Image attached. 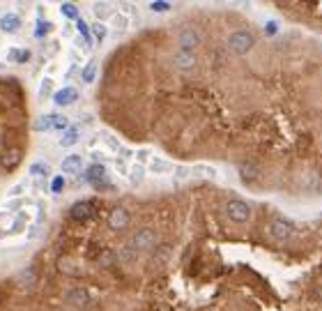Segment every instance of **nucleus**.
Returning <instances> with one entry per match:
<instances>
[{
    "instance_id": "4468645a",
    "label": "nucleus",
    "mask_w": 322,
    "mask_h": 311,
    "mask_svg": "<svg viewBox=\"0 0 322 311\" xmlns=\"http://www.w3.org/2000/svg\"><path fill=\"white\" fill-rule=\"evenodd\" d=\"M85 171V180L90 182V185H97V182H101V180H106V166L104 164H97V162H92L87 168H83Z\"/></svg>"
},
{
    "instance_id": "6ab92c4d",
    "label": "nucleus",
    "mask_w": 322,
    "mask_h": 311,
    "mask_svg": "<svg viewBox=\"0 0 322 311\" xmlns=\"http://www.w3.org/2000/svg\"><path fill=\"white\" fill-rule=\"evenodd\" d=\"M92 12H95V16L99 21L113 16V7H110V3H97V5H92Z\"/></svg>"
},
{
    "instance_id": "72a5a7b5",
    "label": "nucleus",
    "mask_w": 322,
    "mask_h": 311,
    "mask_svg": "<svg viewBox=\"0 0 322 311\" xmlns=\"http://www.w3.org/2000/svg\"><path fill=\"white\" fill-rule=\"evenodd\" d=\"M150 10H152V12H168V10H170V3L156 0V3H150Z\"/></svg>"
},
{
    "instance_id": "393cba45",
    "label": "nucleus",
    "mask_w": 322,
    "mask_h": 311,
    "mask_svg": "<svg viewBox=\"0 0 322 311\" xmlns=\"http://www.w3.org/2000/svg\"><path fill=\"white\" fill-rule=\"evenodd\" d=\"M30 175H32V177H37V180H41V177L49 175V166H46L44 162L32 164V166H30Z\"/></svg>"
},
{
    "instance_id": "c85d7f7f",
    "label": "nucleus",
    "mask_w": 322,
    "mask_h": 311,
    "mask_svg": "<svg viewBox=\"0 0 322 311\" xmlns=\"http://www.w3.org/2000/svg\"><path fill=\"white\" fill-rule=\"evenodd\" d=\"M51 127H55L58 131H67L69 129V120L62 116H51Z\"/></svg>"
},
{
    "instance_id": "6e6552de",
    "label": "nucleus",
    "mask_w": 322,
    "mask_h": 311,
    "mask_svg": "<svg viewBox=\"0 0 322 311\" xmlns=\"http://www.w3.org/2000/svg\"><path fill=\"white\" fill-rule=\"evenodd\" d=\"M21 157H23V152H21L18 145H7V148L0 152V166H3V168H14L18 162H21Z\"/></svg>"
},
{
    "instance_id": "ddd939ff",
    "label": "nucleus",
    "mask_w": 322,
    "mask_h": 311,
    "mask_svg": "<svg viewBox=\"0 0 322 311\" xmlns=\"http://www.w3.org/2000/svg\"><path fill=\"white\" fill-rule=\"evenodd\" d=\"M21 28V16L16 12H7V14L0 16V30L3 33H16Z\"/></svg>"
},
{
    "instance_id": "f257e3e1",
    "label": "nucleus",
    "mask_w": 322,
    "mask_h": 311,
    "mask_svg": "<svg viewBox=\"0 0 322 311\" xmlns=\"http://www.w3.org/2000/svg\"><path fill=\"white\" fill-rule=\"evenodd\" d=\"M256 47V35L251 33V30H235V33H230L228 37V49L235 53V56H244V53H248L251 49Z\"/></svg>"
},
{
    "instance_id": "f704fd0d",
    "label": "nucleus",
    "mask_w": 322,
    "mask_h": 311,
    "mask_svg": "<svg viewBox=\"0 0 322 311\" xmlns=\"http://www.w3.org/2000/svg\"><path fill=\"white\" fill-rule=\"evenodd\" d=\"M136 159H138V164H143V162H150V159H152L150 150H138V152H136Z\"/></svg>"
},
{
    "instance_id": "58836bf2",
    "label": "nucleus",
    "mask_w": 322,
    "mask_h": 311,
    "mask_svg": "<svg viewBox=\"0 0 322 311\" xmlns=\"http://www.w3.org/2000/svg\"><path fill=\"white\" fill-rule=\"evenodd\" d=\"M60 270H62V272H74V265L72 263H69V260L67 258H62V260H60Z\"/></svg>"
},
{
    "instance_id": "0eeeda50",
    "label": "nucleus",
    "mask_w": 322,
    "mask_h": 311,
    "mask_svg": "<svg viewBox=\"0 0 322 311\" xmlns=\"http://www.w3.org/2000/svg\"><path fill=\"white\" fill-rule=\"evenodd\" d=\"M64 297H67V302L72 306H76V309H83V306L90 304V293H87V288H69V291L64 293Z\"/></svg>"
},
{
    "instance_id": "c9c22d12",
    "label": "nucleus",
    "mask_w": 322,
    "mask_h": 311,
    "mask_svg": "<svg viewBox=\"0 0 322 311\" xmlns=\"http://www.w3.org/2000/svg\"><path fill=\"white\" fill-rule=\"evenodd\" d=\"M106 145H108V148H113V150H118V152H120V148H122V145H120V141L115 139V136H106Z\"/></svg>"
},
{
    "instance_id": "2f4dec72",
    "label": "nucleus",
    "mask_w": 322,
    "mask_h": 311,
    "mask_svg": "<svg viewBox=\"0 0 322 311\" xmlns=\"http://www.w3.org/2000/svg\"><path fill=\"white\" fill-rule=\"evenodd\" d=\"M62 189H64V177L55 175L53 180H51V191H53V194H62Z\"/></svg>"
},
{
    "instance_id": "f03ea898",
    "label": "nucleus",
    "mask_w": 322,
    "mask_h": 311,
    "mask_svg": "<svg viewBox=\"0 0 322 311\" xmlns=\"http://www.w3.org/2000/svg\"><path fill=\"white\" fill-rule=\"evenodd\" d=\"M225 214H228V219L233 224H246L251 219V205L242 198H233L225 205Z\"/></svg>"
},
{
    "instance_id": "473e14b6",
    "label": "nucleus",
    "mask_w": 322,
    "mask_h": 311,
    "mask_svg": "<svg viewBox=\"0 0 322 311\" xmlns=\"http://www.w3.org/2000/svg\"><path fill=\"white\" fill-rule=\"evenodd\" d=\"M51 90H53V81L51 79H44L39 85V97H46V95H51Z\"/></svg>"
},
{
    "instance_id": "7c9ffc66",
    "label": "nucleus",
    "mask_w": 322,
    "mask_h": 311,
    "mask_svg": "<svg viewBox=\"0 0 322 311\" xmlns=\"http://www.w3.org/2000/svg\"><path fill=\"white\" fill-rule=\"evenodd\" d=\"M35 129L37 131H49L51 129V116H39L35 120Z\"/></svg>"
},
{
    "instance_id": "20e7f679",
    "label": "nucleus",
    "mask_w": 322,
    "mask_h": 311,
    "mask_svg": "<svg viewBox=\"0 0 322 311\" xmlns=\"http://www.w3.org/2000/svg\"><path fill=\"white\" fill-rule=\"evenodd\" d=\"M154 242H156V233L152 228H138L131 237L133 249H150V247H154Z\"/></svg>"
},
{
    "instance_id": "412c9836",
    "label": "nucleus",
    "mask_w": 322,
    "mask_h": 311,
    "mask_svg": "<svg viewBox=\"0 0 322 311\" xmlns=\"http://www.w3.org/2000/svg\"><path fill=\"white\" fill-rule=\"evenodd\" d=\"M28 58H30V51H28V49H9L7 51L9 62H28Z\"/></svg>"
},
{
    "instance_id": "bb28decb",
    "label": "nucleus",
    "mask_w": 322,
    "mask_h": 311,
    "mask_svg": "<svg viewBox=\"0 0 322 311\" xmlns=\"http://www.w3.org/2000/svg\"><path fill=\"white\" fill-rule=\"evenodd\" d=\"M60 12H62L69 21H78V19H81V16H78V7L72 5V3H64V5L60 7Z\"/></svg>"
},
{
    "instance_id": "c756f323",
    "label": "nucleus",
    "mask_w": 322,
    "mask_h": 311,
    "mask_svg": "<svg viewBox=\"0 0 322 311\" xmlns=\"http://www.w3.org/2000/svg\"><path fill=\"white\" fill-rule=\"evenodd\" d=\"M115 260H118V256H115L113 251H104V254L99 256V265H101V268H110V265H115Z\"/></svg>"
},
{
    "instance_id": "aec40b11",
    "label": "nucleus",
    "mask_w": 322,
    "mask_h": 311,
    "mask_svg": "<svg viewBox=\"0 0 322 311\" xmlns=\"http://www.w3.org/2000/svg\"><path fill=\"white\" fill-rule=\"evenodd\" d=\"M110 26H113L115 35H122L124 30L129 28V19L124 14H113V16H110Z\"/></svg>"
},
{
    "instance_id": "2eb2a0df",
    "label": "nucleus",
    "mask_w": 322,
    "mask_h": 311,
    "mask_svg": "<svg viewBox=\"0 0 322 311\" xmlns=\"http://www.w3.org/2000/svg\"><path fill=\"white\" fill-rule=\"evenodd\" d=\"M173 62L177 70H191V67L196 65V56H193L191 51H182V49H179V51L175 53Z\"/></svg>"
},
{
    "instance_id": "1a4fd4ad",
    "label": "nucleus",
    "mask_w": 322,
    "mask_h": 311,
    "mask_svg": "<svg viewBox=\"0 0 322 311\" xmlns=\"http://www.w3.org/2000/svg\"><path fill=\"white\" fill-rule=\"evenodd\" d=\"M92 203L90 201H78V203H74L72 208H69V217L74 219V221H85V219L92 217Z\"/></svg>"
},
{
    "instance_id": "a878e982",
    "label": "nucleus",
    "mask_w": 322,
    "mask_h": 311,
    "mask_svg": "<svg viewBox=\"0 0 322 311\" xmlns=\"http://www.w3.org/2000/svg\"><path fill=\"white\" fill-rule=\"evenodd\" d=\"M51 28H53V26L49 24V21H44V19H39L35 24V37L37 39H41V37H46V35L51 33Z\"/></svg>"
},
{
    "instance_id": "cd10ccee",
    "label": "nucleus",
    "mask_w": 322,
    "mask_h": 311,
    "mask_svg": "<svg viewBox=\"0 0 322 311\" xmlns=\"http://www.w3.org/2000/svg\"><path fill=\"white\" fill-rule=\"evenodd\" d=\"M189 175H191V168H187V166H175V168H173V180H175V185L184 182Z\"/></svg>"
},
{
    "instance_id": "ea45409f",
    "label": "nucleus",
    "mask_w": 322,
    "mask_h": 311,
    "mask_svg": "<svg viewBox=\"0 0 322 311\" xmlns=\"http://www.w3.org/2000/svg\"><path fill=\"white\" fill-rule=\"evenodd\" d=\"M267 35H274L276 33V30H279V26H276V24H271V21H269V24H267Z\"/></svg>"
},
{
    "instance_id": "4be33fe9",
    "label": "nucleus",
    "mask_w": 322,
    "mask_h": 311,
    "mask_svg": "<svg viewBox=\"0 0 322 311\" xmlns=\"http://www.w3.org/2000/svg\"><path fill=\"white\" fill-rule=\"evenodd\" d=\"M95 79H97V62H95V60H90L85 67H83V72H81V81H83V83H92Z\"/></svg>"
},
{
    "instance_id": "9d476101",
    "label": "nucleus",
    "mask_w": 322,
    "mask_h": 311,
    "mask_svg": "<svg viewBox=\"0 0 322 311\" xmlns=\"http://www.w3.org/2000/svg\"><path fill=\"white\" fill-rule=\"evenodd\" d=\"M78 99V90L72 88V85H67V88H60L53 93V102L55 106H69V104H74Z\"/></svg>"
},
{
    "instance_id": "b1692460",
    "label": "nucleus",
    "mask_w": 322,
    "mask_h": 311,
    "mask_svg": "<svg viewBox=\"0 0 322 311\" xmlns=\"http://www.w3.org/2000/svg\"><path fill=\"white\" fill-rule=\"evenodd\" d=\"M193 175H198V177H210V180H214L216 177V171L212 166H207V164H198V166H193Z\"/></svg>"
},
{
    "instance_id": "4c0bfd02",
    "label": "nucleus",
    "mask_w": 322,
    "mask_h": 311,
    "mask_svg": "<svg viewBox=\"0 0 322 311\" xmlns=\"http://www.w3.org/2000/svg\"><path fill=\"white\" fill-rule=\"evenodd\" d=\"M23 189H26V182H18V185H14L12 189H9V196H16V194H23Z\"/></svg>"
},
{
    "instance_id": "f3484780",
    "label": "nucleus",
    "mask_w": 322,
    "mask_h": 311,
    "mask_svg": "<svg viewBox=\"0 0 322 311\" xmlns=\"http://www.w3.org/2000/svg\"><path fill=\"white\" fill-rule=\"evenodd\" d=\"M143 177H145V166L143 164H131L129 166V173H127V180H129V185L131 187H138L143 182Z\"/></svg>"
},
{
    "instance_id": "423d86ee",
    "label": "nucleus",
    "mask_w": 322,
    "mask_h": 311,
    "mask_svg": "<svg viewBox=\"0 0 322 311\" xmlns=\"http://www.w3.org/2000/svg\"><path fill=\"white\" fill-rule=\"evenodd\" d=\"M131 221V214H129L127 208H113L108 214V226L115 228V231H122L124 226H129Z\"/></svg>"
},
{
    "instance_id": "f8f14e48",
    "label": "nucleus",
    "mask_w": 322,
    "mask_h": 311,
    "mask_svg": "<svg viewBox=\"0 0 322 311\" xmlns=\"http://www.w3.org/2000/svg\"><path fill=\"white\" fill-rule=\"evenodd\" d=\"M62 171L67 175H81L83 173V159L81 154H69V157L62 159Z\"/></svg>"
},
{
    "instance_id": "dca6fc26",
    "label": "nucleus",
    "mask_w": 322,
    "mask_h": 311,
    "mask_svg": "<svg viewBox=\"0 0 322 311\" xmlns=\"http://www.w3.org/2000/svg\"><path fill=\"white\" fill-rule=\"evenodd\" d=\"M147 168H150L154 175H164V173H170V171H173V164H170L168 159L152 157V159H150V166H147Z\"/></svg>"
},
{
    "instance_id": "a211bd4d",
    "label": "nucleus",
    "mask_w": 322,
    "mask_h": 311,
    "mask_svg": "<svg viewBox=\"0 0 322 311\" xmlns=\"http://www.w3.org/2000/svg\"><path fill=\"white\" fill-rule=\"evenodd\" d=\"M78 141H81V129H78V127H69V129L62 134V139H60V145H62V148H72V145H76Z\"/></svg>"
},
{
    "instance_id": "7ed1b4c3",
    "label": "nucleus",
    "mask_w": 322,
    "mask_h": 311,
    "mask_svg": "<svg viewBox=\"0 0 322 311\" xmlns=\"http://www.w3.org/2000/svg\"><path fill=\"white\" fill-rule=\"evenodd\" d=\"M294 233V226L288 221V219H274V221L269 224V237H274V240H288L290 235Z\"/></svg>"
},
{
    "instance_id": "a19ab883",
    "label": "nucleus",
    "mask_w": 322,
    "mask_h": 311,
    "mask_svg": "<svg viewBox=\"0 0 322 311\" xmlns=\"http://www.w3.org/2000/svg\"><path fill=\"white\" fill-rule=\"evenodd\" d=\"M129 157H131V150L120 148V159H129Z\"/></svg>"
},
{
    "instance_id": "79ce46f5",
    "label": "nucleus",
    "mask_w": 322,
    "mask_h": 311,
    "mask_svg": "<svg viewBox=\"0 0 322 311\" xmlns=\"http://www.w3.org/2000/svg\"><path fill=\"white\" fill-rule=\"evenodd\" d=\"M317 295H320V297H322V286H320V291H317Z\"/></svg>"
},
{
    "instance_id": "5701e85b",
    "label": "nucleus",
    "mask_w": 322,
    "mask_h": 311,
    "mask_svg": "<svg viewBox=\"0 0 322 311\" xmlns=\"http://www.w3.org/2000/svg\"><path fill=\"white\" fill-rule=\"evenodd\" d=\"M90 33H92V39H95V42H104L106 35H108V28H106L104 24H99V21H95L92 28H90Z\"/></svg>"
},
{
    "instance_id": "39448f33",
    "label": "nucleus",
    "mask_w": 322,
    "mask_h": 311,
    "mask_svg": "<svg viewBox=\"0 0 322 311\" xmlns=\"http://www.w3.org/2000/svg\"><path fill=\"white\" fill-rule=\"evenodd\" d=\"M177 44H179V49H182V51H191V49H196L198 44H200V33H198L196 28H184V30H179Z\"/></svg>"
},
{
    "instance_id": "9b49d317",
    "label": "nucleus",
    "mask_w": 322,
    "mask_h": 311,
    "mask_svg": "<svg viewBox=\"0 0 322 311\" xmlns=\"http://www.w3.org/2000/svg\"><path fill=\"white\" fill-rule=\"evenodd\" d=\"M237 171H239V177H242L244 182H253L260 177V166H258V162H242Z\"/></svg>"
},
{
    "instance_id": "e433bc0d",
    "label": "nucleus",
    "mask_w": 322,
    "mask_h": 311,
    "mask_svg": "<svg viewBox=\"0 0 322 311\" xmlns=\"http://www.w3.org/2000/svg\"><path fill=\"white\" fill-rule=\"evenodd\" d=\"M115 166H118V171L120 173H122V175H127V173H129V168H127V162H124V159H115Z\"/></svg>"
}]
</instances>
